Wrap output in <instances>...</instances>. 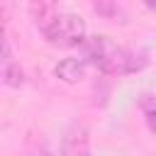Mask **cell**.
Here are the masks:
<instances>
[{
	"instance_id": "obj_6",
	"label": "cell",
	"mask_w": 156,
	"mask_h": 156,
	"mask_svg": "<svg viewBox=\"0 0 156 156\" xmlns=\"http://www.w3.org/2000/svg\"><path fill=\"white\" fill-rule=\"evenodd\" d=\"M54 76L63 83H78L85 78V61L78 58V56H68V58H61L56 66H54Z\"/></svg>"
},
{
	"instance_id": "obj_3",
	"label": "cell",
	"mask_w": 156,
	"mask_h": 156,
	"mask_svg": "<svg viewBox=\"0 0 156 156\" xmlns=\"http://www.w3.org/2000/svg\"><path fill=\"white\" fill-rule=\"evenodd\" d=\"M149 63L146 54L144 51H134V49H117V54L105 63L102 73H110V76H127V73H139L144 66Z\"/></svg>"
},
{
	"instance_id": "obj_8",
	"label": "cell",
	"mask_w": 156,
	"mask_h": 156,
	"mask_svg": "<svg viewBox=\"0 0 156 156\" xmlns=\"http://www.w3.org/2000/svg\"><path fill=\"white\" fill-rule=\"evenodd\" d=\"M146 122H149V129L156 132V110H149L146 112Z\"/></svg>"
},
{
	"instance_id": "obj_1",
	"label": "cell",
	"mask_w": 156,
	"mask_h": 156,
	"mask_svg": "<svg viewBox=\"0 0 156 156\" xmlns=\"http://www.w3.org/2000/svg\"><path fill=\"white\" fill-rule=\"evenodd\" d=\"M41 34L49 44L56 46H80L85 41V22L71 12H56L49 22L41 24Z\"/></svg>"
},
{
	"instance_id": "obj_10",
	"label": "cell",
	"mask_w": 156,
	"mask_h": 156,
	"mask_svg": "<svg viewBox=\"0 0 156 156\" xmlns=\"http://www.w3.org/2000/svg\"><path fill=\"white\" fill-rule=\"evenodd\" d=\"M34 156H51L49 151H39V154H34Z\"/></svg>"
},
{
	"instance_id": "obj_2",
	"label": "cell",
	"mask_w": 156,
	"mask_h": 156,
	"mask_svg": "<svg viewBox=\"0 0 156 156\" xmlns=\"http://www.w3.org/2000/svg\"><path fill=\"white\" fill-rule=\"evenodd\" d=\"M117 44L110 39V37H102V34H95V37H85V41L80 44V51H83V61L98 66L100 71L105 68V63L117 54Z\"/></svg>"
},
{
	"instance_id": "obj_7",
	"label": "cell",
	"mask_w": 156,
	"mask_h": 156,
	"mask_svg": "<svg viewBox=\"0 0 156 156\" xmlns=\"http://www.w3.org/2000/svg\"><path fill=\"white\" fill-rule=\"evenodd\" d=\"M93 7H95V12H100V15H105V17H117V15H122V10H119L115 2H95Z\"/></svg>"
},
{
	"instance_id": "obj_4",
	"label": "cell",
	"mask_w": 156,
	"mask_h": 156,
	"mask_svg": "<svg viewBox=\"0 0 156 156\" xmlns=\"http://www.w3.org/2000/svg\"><path fill=\"white\" fill-rule=\"evenodd\" d=\"M61 156H90V139L83 124H73L61 139Z\"/></svg>"
},
{
	"instance_id": "obj_9",
	"label": "cell",
	"mask_w": 156,
	"mask_h": 156,
	"mask_svg": "<svg viewBox=\"0 0 156 156\" xmlns=\"http://www.w3.org/2000/svg\"><path fill=\"white\" fill-rule=\"evenodd\" d=\"M144 5H146L149 10H154V12H156V2H144Z\"/></svg>"
},
{
	"instance_id": "obj_5",
	"label": "cell",
	"mask_w": 156,
	"mask_h": 156,
	"mask_svg": "<svg viewBox=\"0 0 156 156\" xmlns=\"http://www.w3.org/2000/svg\"><path fill=\"white\" fill-rule=\"evenodd\" d=\"M0 63H2V80L10 88H20L24 83V73H22L20 63L15 61V54H12V46H10L7 39L2 41V58H0Z\"/></svg>"
}]
</instances>
